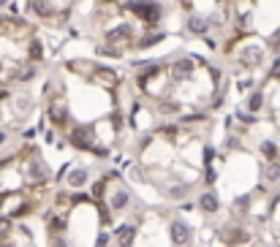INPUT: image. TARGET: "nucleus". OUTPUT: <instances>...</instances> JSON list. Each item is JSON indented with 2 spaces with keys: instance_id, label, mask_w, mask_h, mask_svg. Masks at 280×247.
<instances>
[{
  "instance_id": "f257e3e1",
  "label": "nucleus",
  "mask_w": 280,
  "mask_h": 247,
  "mask_svg": "<svg viewBox=\"0 0 280 247\" xmlns=\"http://www.w3.org/2000/svg\"><path fill=\"white\" fill-rule=\"evenodd\" d=\"M93 139H95V133H93L90 125H79V128L71 133V144L79 147V149H90L93 147Z\"/></svg>"
},
{
  "instance_id": "f03ea898",
  "label": "nucleus",
  "mask_w": 280,
  "mask_h": 247,
  "mask_svg": "<svg viewBox=\"0 0 280 247\" xmlns=\"http://www.w3.org/2000/svg\"><path fill=\"white\" fill-rule=\"evenodd\" d=\"M171 242H174V244H188L190 242V228L185 223L174 220V223H171Z\"/></svg>"
},
{
  "instance_id": "7ed1b4c3",
  "label": "nucleus",
  "mask_w": 280,
  "mask_h": 247,
  "mask_svg": "<svg viewBox=\"0 0 280 247\" xmlns=\"http://www.w3.org/2000/svg\"><path fill=\"white\" fill-rule=\"evenodd\" d=\"M133 236H136V228L133 225H120L117 231H114V242H117V247H131Z\"/></svg>"
},
{
  "instance_id": "20e7f679",
  "label": "nucleus",
  "mask_w": 280,
  "mask_h": 247,
  "mask_svg": "<svg viewBox=\"0 0 280 247\" xmlns=\"http://www.w3.org/2000/svg\"><path fill=\"white\" fill-rule=\"evenodd\" d=\"M199 206H201V212H207V215H215L218 209H220V201H218V196L212 193V190H207V193L199 198Z\"/></svg>"
},
{
  "instance_id": "39448f33",
  "label": "nucleus",
  "mask_w": 280,
  "mask_h": 247,
  "mask_svg": "<svg viewBox=\"0 0 280 247\" xmlns=\"http://www.w3.org/2000/svg\"><path fill=\"white\" fill-rule=\"evenodd\" d=\"M49 117H52L55 125H65V122H68V109H65V103L55 101L49 106Z\"/></svg>"
},
{
  "instance_id": "423d86ee",
  "label": "nucleus",
  "mask_w": 280,
  "mask_h": 247,
  "mask_svg": "<svg viewBox=\"0 0 280 247\" xmlns=\"http://www.w3.org/2000/svg\"><path fill=\"white\" fill-rule=\"evenodd\" d=\"M190 71H193V63L180 60V63H174V68H171V76H174V79H185V76H190Z\"/></svg>"
},
{
  "instance_id": "0eeeda50",
  "label": "nucleus",
  "mask_w": 280,
  "mask_h": 247,
  "mask_svg": "<svg viewBox=\"0 0 280 247\" xmlns=\"http://www.w3.org/2000/svg\"><path fill=\"white\" fill-rule=\"evenodd\" d=\"M207 27H209V22L204 16H188V30L190 33H207Z\"/></svg>"
},
{
  "instance_id": "6e6552de",
  "label": "nucleus",
  "mask_w": 280,
  "mask_h": 247,
  "mask_svg": "<svg viewBox=\"0 0 280 247\" xmlns=\"http://www.w3.org/2000/svg\"><path fill=\"white\" fill-rule=\"evenodd\" d=\"M125 206H128V190L120 187L117 193H114V198H112V209H114V212H122Z\"/></svg>"
},
{
  "instance_id": "1a4fd4ad",
  "label": "nucleus",
  "mask_w": 280,
  "mask_h": 247,
  "mask_svg": "<svg viewBox=\"0 0 280 247\" xmlns=\"http://www.w3.org/2000/svg\"><path fill=\"white\" fill-rule=\"evenodd\" d=\"M84 182H87V168H74L68 174V185L71 187H82Z\"/></svg>"
},
{
  "instance_id": "9d476101",
  "label": "nucleus",
  "mask_w": 280,
  "mask_h": 247,
  "mask_svg": "<svg viewBox=\"0 0 280 247\" xmlns=\"http://www.w3.org/2000/svg\"><path fill=\"white\" fill-rule=\"evenodd\" d=\"M261 106H264V92H261V90H256V92L248 98V109H250V111H258Z\"/></svg>"
},
{
  "instance_id": "9b49d317",
  "label": "nucleus",
  "mask_w": 280,
  "mask_h": 247,
  "mask_svg": "<svg viewBox=\"0 0 280 247\" xmlns=\"http://www.w3.org/2000/svg\"><path fill=\"white\" fill-rule=\"evenodd\" d=\"M248 239H250V236H248L245 228H231V231H229V242H234V244H242Z\"/></svg>"
},
{
  "instance_id": "f8f14e48",
  "label": "nucleus",
  "mask_w": 280,
  "mask_h": 247,
  "mask_svg": "<svg viewBox=\"0 0 280 247\" xmlns=\"http://www.w3.org/2000/svg\"><path fill=\"white\" fill-rule=\"evenodd\" d=\"M277 144H275V141H264V144H261V155L264 158H269V160H277Z\"/></svg>"
},
{
  "instance_id": "ddd939ff",
  "label": "nucleus",
  "mask_w": 280,
  "mask_h": 247,
  "mask_svg": "<svg viewBox=\"0 0 280 247\" xmlns=\"http://www.w3.org/2000/svg\"><path fill=\"white\" fill-rule=\"evenodd\" d=\"M264 177H267V179H272V182H275V179H280V163H277V160H269V166H267V171H264Z\"/></svg>"
},
{
  "instance_id": "4468645a",
  "label": "nucleus",
  "mask_w": 280,
  "mask_h": 247,
  "mask_svg": "<svg viewBox=\"0 0 280 247\" xmlns=\"http://www.w3.org/2000/svg\"><path fill=\"white\" fill-rule=\"evenodd\" d=\"M98 79H103V84H109V87H114V84H117V73H114V71H106V68H101V71H98Z\"/></svg>"
},
{
  "instance_id": "2eb2a0df",
  "label": "nucleus",
  "mask_w": 280,
  "mask_h": 247,
  "mask_svg": "<svg viewBox=\"0 0 280 247\" xmlns=\"http://www.w3.org/2000/svg\"><path fill=\"white\" fill-rule=\"evenodd\" d=\"M258 60H261V52H258V49H248V52L242 54V63H245V65H256Z\"/></svg>"
},
{
  "instance_id": "dca6fc26",
  "label": "nucleus",
  "mask_w": 280,
  "mask_h": 247,
  "mask_svg": "<svg viewBox=\"0 0 280 247\" xmlns=\"http://www.w3.org/2000/svg\"><path fill=\"white\" fill-rule=\"evenodd\" d=\"M30 57H33L36 63L44 57V46H41V41H33V44H30Z\"/></svg>"
},
{
  "instance_id": "f3484780",
  "label": "nucleus",
  "mask_w": 280,
  "mask_h": 247,
  "mask_svg": "<svg viewBox=\"0 0 280 247\" xmlns=\"http://www.w3.org/2000/svg\"><path fill=\"white\" fill-rule=\"evenodd\" d=\"M11 234V223L8 220H0V236H8Z\"/></svg>"
},
{
  "instance_id": "a211bd4d",
  "label": "nucleus",
  "mask_w": 280,
  "mask_h": 247,
  "mask_svg": "<svg viewBox=\"0 0 280 247\" xmlns=\"http://www.w3.org/2000/svg\"><path fill=\"white\" fill-rule=\"evenodd\" d=\"M269 76H272V79H280V60L272 63V68H269Z\"/></svg>"
},
{
  "instance_id": "6ab92c4d",
  "label": "nucleus",
  "mask_w": 280,
  "mask_h": 247,
  "mask_svg": "<svg viewBox=\"0 0 280 247\" xmlns=\"http://www.w3.org/2000/svg\"><path fill=\"white\" fill-rule=\"evenodd\" d=\"M185 196V187H171L169 190V198H182Z\"/></svg>"
},
{
  "instance_id": "aec40b11",
  "label": "nucleus",
  "mask_w": 280,
  "mask_h": 247,
  "mask_svg": "<svg viewBox=\"0 0 280 247\" xmlns=\"http://www.w3.org/2000/svg\"><path fill=\"white\" fill-rule=\"evenodd\" d=\"M212 158H215V149H212V147H204V163H207V166L212 163Z\"/></svg>"
},
{
  "instance_id": "412c9836",
  "label": "nucleus",
  "mask_w": 280,
  "mask_h": 247,
  "mask_svg": "<svg viewBox=\"0 0 280 247\" xmlns=\"http://www.w3.org/2000/svg\"><path fill=\"white\" fill-rule=\"evenodd\" d=\"M215 171H212V166H207V171H204V179H207V182H215Z\"/></svg>"
},
{
  "instance_id": "4be33fe9",
  "label": "nucleus",
  "mask_w": 280,
  "mask_h": 247,
  "mask_svg": "<svg viewBox=\"0 0 280 247\" xmlns=\"http://www.w3.org/2000/svg\"><path fill=\"white\" fill-rule=\"evenodd\" d=\"M106 244H109V236L101 234V236H98V242H95V247H106Z\"/></svg>"
},
{
  "instance_id": "5701e85b",
  "label": "nucleus",
  "mask_w": 280,
  "mask_h": 247,
  "mask_svg": "<svg viewBox=\"0 0 280 247\" xmlns=\"http://www.w3.org/2000/svg\"><path fill=\"white\" fill-rule=\"evenodd\" d=\"M52 247H65V242L60 239V236H52Z\"/></svg>"
},
{
  "instance_id": "b1692460",
  "label": "nucleus",
  "mask_w": 280,
  "mask_h": 247,
  "mask_svg": "<svg viewBox=\"0 0 280 247\" xmlns=\"http://www.w3.org/2000/svg\"><path fill=\"white\" fill-rule=\"evenodd\" d=\"M6 139H8V133H6V130H0V144H6Z\"/></svg>"
},
{
  "instance_id": "393cba45",
  "label": "nucleus",
  "mask_w": 280,
  "mask_h": 247,
  "mask_svg": "<svg viewBox=\"0 0 280 247\" xmlns=\"http://www.w3.org/2000/svg\"><path fill=\"white\" fill-rule=\"evenodd\" d=\"M0 209H3V193H0Z\"/></svg>"
},
{
  "instance_id": "a878e982",
  "label": "nucleus",
  "mask_w": 280,
  "mask_h": 247,
  "mask_svg": "<svg viewBox=\"0 0 280 247\" xmlns=\"http://www.w3.org/2000/svg\"><path fill=\"white\" fill-rule=\"evenodd\" d=\"M6 3H8V0H0V6H6Z\"/></svg>"
},
{
  "instance_id": "bb28decb",
  "label": "nucleus",
  "mask_w": 280,
  "mask_h": 247,
  "mask_svg": "<svg viewBox=\"0 0 280 247\" xmlns=\"http://www.w3.org/2000/svg\"><path fill=\"white\" fill-rule=\"evenodd\" d=\"M3 247H11V244H3Z\"/></svg>"
}]
</instances>
